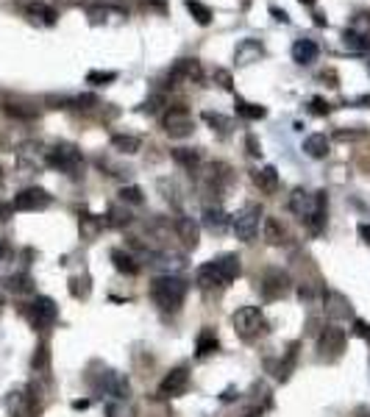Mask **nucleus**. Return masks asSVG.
Masks as SVG:
<instances>
[{"mask_svg": "<svg viewBox=\"0 0 370 417\" xmlns=\"http://www.w3.org/2000/svg\"><path fill=\"white\" fill-rule=\"evenodd\" d=\"M289 212L295 217H301L312 231H320L323 220H326V192L295 189L289 195Z\"/></svg>", "mask_w": 370, "mask_h": 417, "instance_id": "1", "label": "nucleus"}, {"mask_svg": "<svg viewBox=\"0 0 370 417\" xmlns=\"http://www.w3.org/2000/svg\"><path fill=\"white\" fill-rule=\"evenodd\" d=\"M240 256L234 253H226L220 259H212L206 261L203 267H198V287L203 290H212V287H229L234 278L240 275Z\"/></svg>", "mask_w": 370, "mask_h": 417, "instance_id": "2", "label": "nucleus"}, {"mask_svg": "<svg viewBox=\"0 0 370 417\" xmlns=\"http://www.w3.org/2000/svg\"><path fill=\"white\" fill-rule=\"evenodd\" d=\"M151 298H154V303L159 309L176 312L184 303V298H187V284L181 281L178 275H162L151 284Z\"/></svg>", "mask_w": 370, "mask_h": 417, "instance_id": "3", "label": "nucleus"}, {"mask_svg": "<svg viewBox=\"0 0 370 417\" xmlns=\"http://www.w3.org/2000/svg\"><path fill=\"white\" fill-rule=\"evenodd\" d=\"M232 323H234V331L243 339H254V336H259V334L267 331V323H265V314L259 312V306H243V309H237L234 317H232Z\"/></svg>", "mask_w": 370, "mask_h": 417, "instance_id": "4", "label": "nucleus"}, {"mask_svg": "<svg viewBox=\"0 0 370 417\" xmlns=\"http://www.w3.org/2000/svg\"><path fill=\"white\" fill-rule=\"evenodd\" d=\"M342 351H345V331L340 325H326L318 336V354L323 359L334 362V359L342 356Z\"/></svg>", "mask_w": 370, "mask_h": 417, "instance_id": "5", "label": "nucleus"}, {"mask_svg": "<svg viewBox=\"0 0 370 417\" xmlns=\"http://www.w3.org/2000/svg\"><path fill=\"white\" fill-rule=\"evenodd\" d=\"M25 317L31 320V325H34V328H50V325L59 320V306H56L50 298L39 295V298H34V301L28 303Z\"/></svg>", "mask_w": 370, "mask_h": 417, "instance_id": "6", "label": "nucleus"}, {"mask_svg": "<svg viewBox=\"0 0 370 417\" xmlns=\"http://www.w3.org/2000/svg\"><path fill=\"white\" fill-rule=\"evenodd\" d=\"M48 164L53 167V170H61V173H76L79 167H81V151L76 148V145H67V142H61V145H56L50 153H48Z\"/></svg>", "mask_w": 370, "mask_h": 417, "instance_id": "7", "label": "nucleus"}, {"mask_svg": "<svg viewBox=\"0 0 370 417\" xmlns=\"http://www.w3.org/2000/svg\"><path fill=\"white\" fill-rule=\"evenodd\" d=\"M192 128H195V120H192V114L184 106H173L165 114V131H167V136L181 139V136H189Z\"/></svg>", "mask_w": 370, "mask_h": 417, "instance_id": "8", "label": "nucleus"}, {"mask_svg": "<svg viewBox=\"0 0 370 417\" xmlns=\"http://www.w3.org/2000/svg\"><path fill=\"white\" fill-rule=\"evenodd\" d=\"M12 206L17 208V212H42V208L50 206V195L45 189H39V186H28V189H23L14 197Z\"/></svg>", "mask_w": 370, "mask_h": 417, "instance_id": "9", "label": "nucleus"}, {"mask_svg": "<svg viewBox=\"0 0 370 417\" xmlns=\"http://www.w3.org/2000/svg\"><path fill=\"white\" fill-rule=\"evenodd\" d=\"M259 217H262L259 206H245L243 212L234 217V234H237V239L251 242L254 234H256V228H259Z\"/></svg>", "mask_w": 370, "mask_h": 417, "instance_id": "10", "label": "nucleus"}, {"mask_svg": "<svg viewBox=\"0 0 370 417\" xmlns=\"http://www.w3.org/2000/svg\"><path fill=\"white\" fill-rule=\"evenodd\" d=\"M189 389V373H187V367H176V370H170L165 378H162V384H159V398H178V395H184Z\"/></svg>", "mask_w": 370, "mask_h": 417, "instance_id": "11", "label": "nucleus"}, {"mask_svg": "<svg viewBox=\"0 0 370 417\" xmlns=\"http://www.w3.org/2000/svg\"><path fill=\"white\" fill-rule=\"evenodd\" d=\"M259 290H262V295H265L267 301L281 298V295L289 290V275H287V272H281V270H270V272H265Z\"/></svg>", "mask_w": 370, "mask_h": 417, "instance_id": "12", "label": "nucleus"}, {"mask_svg": "<svg viewBox=\"0 0 370 417\" xmlns=\"http://www.w3.org/2000/svg\"><path fill=\"white\" fill-rule=\"evenodd\" d=\"M323 309H326V314L331 317V320H345V317H351V301L342 295V292H334V290H326L323 292Z\"/></svg>", "mask_w": 370, "mask_h": 417, "instance_id": "13", "label": "nucleus"}, {"mask_svg": "<svg viewBox=\"0 0 370 417\" xmlns=\"http://www.w3.org/2000/svg\"><path fill=\"white\" fill-rule=\"evenodd\" d=\"M251 178H254V184H256L265 195H276V192H278V173H276V167L254 170V173H251Z\"/></svg>", "mask_w": 370, "mask_h": 417, "instance_id": "14", "label": "nucleus"}, {"mask_svg": "<svg viewBox=\"0 0 370 417\" xmlns=\"http://www.w3.org/2000/svg\"><path fill=\"white\" fill-rule=\"evenodd\" d=\"M329 136L326 133H312L304 139V153L312 156V159H326L329 156Z\"/></svg>", "mask_w": 370, "mask_h": 417, "instance_id": "15", "label": "nucleus"}, {"mask_svg": "<svg viewBox=\"0 0 370 417\" xmlns=\"http://www.w3.org/2000/svg\"><path fill=\"white\" fill-rule=\"evenodd\" d=\"M318 58V45L312 39H298L292 45V61L298 64H312Z\"/></svg>", "mask_w": 370, "mask_h": 417, "instance_id": "16", "label": "nucleus"}, {"mask_svg": "<svg viewBox=\"0 0 370 417\" xmlns=\"http://www.w3.org/2000/svg\"><path fill=\"white\" fill-rule=\"evenodd\" d=\"M220 348V342H217V334L212 331V328H203L201 334H198V342H195V354L203 359V356H212L214 351Z\"/></svg>", "mask_w": 370, "mask_h": 417, "instance_id": "17", "label": "nucleus"}, {"mask_svg": "<svg viewBox=\"0 0 370 417\" xmlns=\"http://www.w3.org/2000/svg\"><path fill=\"white\" fill-rule=\"evenodd\" d=\"M203 226H206L209 231L220 234V231L229 226V215L223 212V208H206V212H203Z\"/></svg>", "mask_w": 370, "mask_h": 417, "instance_id": "18", "label": "nucleus"}, {"mask_svg": "<svg viewBox=\"0 0 370 417\" xmlns=\"http://www.w3.org/2000/svg\"><path fill=\"white\" fill-rule=\"evenodd\" d=\"M176 231H178V237H181V242H184L187 248H195V245H198V226H195L189 217H178V220H176Z\"/></svg>", "mask_w": 370, "mask_h": 417, "instance_id": "19", "label": "nucleus"}, {"mask_svg": "<svg viewBox=\"0 0 370 417\" xmlns=\"http://www.w3.org/2000/svg\"><path fill=\"white\" fill-rule=\"evenodd\" d=\"M112 261H114V267H117L120 272H125V275H136V272H139L136 259H134L131 253L120 250V248H114V250H112Z\"/></svg>", "mask_w": 370, "mask_h": 417, "instance_id": "20", "label": "nucleus"}, {"mask_svg": "<svg viewBox=\"0 0 370 417\" xmlns=\"http://www.w3.org/2000/svg\"><path fill=\"white\" fill-rule=\"evenodd\" d=\"M112 148L120 151V153H136L142 148V142H139V136H131V133H114Z\"/></svg>", "mask_w": 370, "mask_h": 417, "instance_id": "21", "label": "nucleus"}, {"mask_svg": "<svg viewBox=\"0 0 370 417\" xmlns=\"http://www.w3.org/2000/svg\"><path fill=\"white\" fill-rule=\"evenodd\" d=\"M262 53H265V50H262L259 42L245 39V42H240V47H237V61H240V64H251V61H256Z\"/></svg>", "mask_w": 370, "mask_h": 417, "instance_id": "22", "label": "nucleus"}, {"mask_svg": "<svg viewBox=\"0 0 370 417\" xmlns=\"http://www.w3.org/2000/svg\"><path fill=\"white\" fill-rule=\"evenodd\" d=\"M173 78H201V64L195 58H181L173 67Z\"/></svg>", "mask_w": 370, "mask_h": 417, "instance_id": "23", "label": "nucleus"}, {"mask_svg": "<svg viewBox=\"0 0 370 417\" xmlns=\"http://www.w3.org/2000/svg\"><path fill=\"white\" fill-rule=\"evenodd\" d=\"M234 106H237V114H240V117H245V120H262V117L267 114V109H265V106H259V103H248V100H243V98H237V100H234Z\"/></svg>", "mask_w": 370, "mask_h": 417, "instance_id": "24", "label": "nucleus"}, {"mask_svg": "<svg viewBox=\"0 0 370 417\" xmlns=\"http://www.w3.org/2000/svg\"><path fill=\"white\" fill-rule=\"evenodd\" d=\"M173 162L181 164L184 170H195L198 162H201V156H198V151H192V148H176V151H173Z\"/></svg>", "mask_w": 370, "mask_h": 417, "instance_id": "25", "label": "nucleus"}, {"mask_svg": "<svg viewBox=\"0 0 370 417\" xmlns=\"http://www.w3.org/2000/svg\"><path fill=\"white\" fill-rule=\"evenodd\" d=\"M3 284H6V290L17 292V295H23V292H31V290H34V284H31V275H25V272L9 275V278H6Z\"/></svg>", "mask_w": 370, "mask_h": 417, "instance_id": "26", "label": "nucleus"}, {"mask_svg": "<svg viewBox=\"0 0 370 417\" xmlns=\"http://www.w3.org/2000/svg\"><path fill=\"white\" fill-rule=\"evenodd\" d=\"M28 14L34 17V20H39L42 25H53L56 23V9H50V6H45V3H31L28 6Z\"/></svg>", "mask_w": 370, "mask_h": 417, "instance_id": "27", "label": "nucleus"}, {"mask_svg": "<svg viewBox=\"0 0 370 417\" xmlns=\"http://www.w3.org/2000/svg\"><path fill=\"white\" fill-rule=\"evenodd\" d=\"M187 12L195 17V23H201V25H209L212 23V12H209V6H203L201 0H187Z\"/></svg>", "mask_w": 370, "mask_h": 417, "instance_id": "28", "label": "nucleus"}, {"mask_svg": "<svg viewBox=\"0 0 370 417\" xmlns=\"http://www.w3.org/2000/svg\"><path fill=\"white\" fill-rule=\"evenodd\" d=\"M265 239H267V245H281L284 242V228H281V223L276 217L265 220Z\"/></svg>", "mask_w": 370, "mask_h": 417, "instance_id": "29", "label": "nucleus"}, {"mask_svg": "<svg viewBox=\"0 0 370 417\" xmlns=\"http://www.w3.org/2000/svg\"><path fill=\"white\" fill-rule=\"evenodd\" d=\"M203 120L212 125V131H220V133H229L232 131V120L217 114V111H203Z\"/></svg>", "mask_w": 370, "mask_h": 417, "instance_id": "30", "label": "nucleus"}, {"mask_svg": "<svg viewBox=\"0 0 370 417\" xmlns=\"http://www.w3.org/2000/svg\"><path fill=\"white\" fill-rule=\"evenodd\" d=\"M345 47H351V50H356V53H362V50H367L370 47V39L364 36V34H356V31H345Z\"/></svg>", "mask_w": 370, "mask_h": 417, "instance_id": "31", "label": "nucleus"}, {"mask_svg": "<svg viewBox=\"0 0 370 417\" xmlns=\"http://www.w3.org/2000/svg\"><path fill=\"white\" fill-rule=\"evenodd\" d=\"M6 114L9 117H17V120H34L37 117V109H28L23 103H6Z\"/></svg>", "mask_w": 370, "mask_h": 417, "instance_id": "32", "label": "nucleus"}, {"mask_svg": "<svg viewBox=\"0 0 370 417\" xmlns=\"http://www.w3.org/2000/svg\"><path fill=\"white\" fill-rule=\"evenodd\" d=\"M70 292H72V298H87L90 295V278L84 275V278H70Z\"/></svg>", "mask_w": 370, "mask_h": 417, "instance_id": "33", "label": "nucleus"}, {"mask_svg": "<svg viewBox=\"0 0 370 417\" xmlns=\"http://www.w3.org/2000/svg\"><path fill=\"white\" fill-rule=\"evenodd\" d=\"M106 417H134V409L125 400H112L106 406Z\"/></svg>", "mask_w": 370, "mask_h": 417, "instance_id": "34", "label": "nucleus"}, {"mask_svg": "<svg viewBox=\"0 0 370 417\" xmlns=\"http://www.w3.org/2000/svg\"><path fill=\"white\" fill-rule=\"evenodd\" d=\"M114 78H117V73H112V70H106V73H101V70H92V73L87 76V81L95 84V87H106V84H112Z\"/></svg>", "mask_w": 370, "mask_h": 417, "instance_id": "35", "label": "nucleus"}, {"mask_svg": "<svg viewBox=\"0 0 370 417\" xmlns=\"http://www.w3.org/2000/svg\"><path fill=\"white\" fill-rule=\"evenodd\" d=\"M120 200L139 206V203H142V189H139V186H123V189H120Z\"/></svg>", "mask_w": 370, "mask_h": 417, "instance_id": "36", "label": "nucleus"}, {"mask_svg": "<svg viewBox=\"0 0 370 417\" xmlns=\"http://www.w3.org/2000/svg\"><path fill=\"white\" fill-rule=\"evenodd\" d=\"M45 365H48V348L39 345L37 354H34V367H45Z\"/></svg>", "mask_w": 370, "mask_h": 417, "instance_id": "37", "label": "nucleus"}, {"mask_svg": "<svg viewBox=\"0 0 370 417\" xmlns=\"http://www.w3.org/2000/svg\"><path fill=\"white\" fill-rule=\"evenodd\" d=\"M109 217H112V223H114V226H123V223H128V220H131V215H128V212H120V208H112Z\"/></svg>", "mask_w": 370, "mask_h": 417, "instance_id": "38", "label": "nucleus"}, {"mask_svg": "<svg viewBox=\"0 0 370 417\" xmlns=\"http://www.w3.org/2000/svg\"><path fill=\"white\" fill-rule=\"evenodd\" d=\"M214 78L220 81V87H223V89H232V76L226 73V70H217V73H214Z\"/></svg>", "mask_w": 370, "mask_h": 417, "instance_id": "39", "label": "nucleus"}, {"mask_svg": "<svg viewBox=\"0 0 370 417\" xmlns=\"http://www.w3.org/2000/svg\"><path fill=\"white\" fill-rule=\"evenodd\" d=\"M245 145H248V153H251V156H262V145L256 142V136H248Z\"/></svg>", "mask_w": 370, "mask_h": 417, "instance_id": "40", "label": "nucleus"}, {"mask_svg": "<svg viewBox=\"0 0 370 417\" xmlns=\"http://www.w3.org/2000/svg\"><path fill=\"white\" fill-rule=\"evenodd\" d=\"M312 111L315 114H329V103L323 98H312Z\"/></svg>", "mask_w": 370, "mask_h": 417, "instance_id": "41", "label": "nucleus"}, {"mask_svg": "<svg viewBox=\"0 0 370 417\" xmlns=\"http://www.w3.org/2000/svg\"><path fill=\"white\" fill-rule=\"evenodd\" d=\"M159 103H162V98H151V100H145L139 109H142V111H156V109H159Z\"/></svg>", "mask_w": 370, "mask_h": 417, "instance_id": "42", "label": "nucleus"}, {"mask_svg": "<svg viewBox=\"0 0 370 417\" xmlns=\"http://www.w3.org/2000/svg\"><path fill=\"white\" fill-rule=\"evenodd\" d=\"M353 328H356V334H359V336H370V325H367L364 320H356V323H353Z\"/></svg>", "mask_w": 370, "mask_h": 417, "instance_id": "43", "label": "nucleus"}, {"mask_svg": "<svg viewBox=\"0 0 370 417\" xmlns=\"http://www.w3.org/2000/svg\"><path fill=\"white\" fill-rule=\"evenodd\" d=\"M270 14H273L278 23H289V17H287V12H284V9H276V6H273V9H270Z\"/></svg>", "mask_w": 370, "mask_h": 417, "instance_id": "44", "label": "nucleus"}, {"mask_svg": "<svg viewBox=\"0 0 370 417\" xmlns=\"http://www.w3.org/2000/svg\"><path fill=\"white\" fill-rule=\"evenodd\" d=\"M362 131H337V139H359Z\"/></svg>", "mask_w": 370, "mask_h": 417, "instance_id": "45", "label": "nucleus"}, {"mask_svg": "<svg viewBox=\"0 0 370 417\" xmlns=\"http://www.w3.org/2000/svg\"><path fill=\"white\" fill-rule=\"evenodd\" d=\"M359 237L370 245V223H362V226H359Z\"/></svg>", "mask_w": 370, "mask_h": 417, "instance_id": "46", "label": "nucleus"}, {"mask_svg": "<svg viewBox=\"0 0 370 417\" xmlns=\"http://www.w3.org/2000/svg\"><path fill=\"white\" fill-rule=\"evenodd\" d=\"M90 406V400L84 398V400H72V409H87Z\"/></svg>", "mask_w": 370, "mask_h": 417, "instance_id": "47", "label": "nucleus"}, {"mask_svg": "<svg viewBox=\"0 0 370 417\" xmlns=\"http://www.w3.org/2000/svg\"><path fill=\"white\" fill-rule=\"evenodd\" d=\"M3 253H6V242L0 239V259H3Z\"/></svg>", "mask_w": 370, "mask_h": 417, "instance_id": "48", "label": "nucleus"}, {"mask_svg": "<svg viewBox=\"0 0 370 417\" xmlns=\"http://www.w3.org/2000/svg\"><path fill=\"white\" fill-rule=\"evenodd\" d=\"M301 3H304V6H312V3H315V0H301Z\"/></svg>", "mask_w": 370, "mask_h": 417, "instance_id": "49", "label": "nucleus"}, {"mask_svg": "<svg viewBox=\"0 0 370 417\" xmlns=\"http://www.w3.org/2000/svg\"><path fill=\"white\" fill-rule=\"evenodd\" d=\"M0 145H3V139H0Z\"/></svg>", "mask_w": 370, "mask_h": 417, "instance_id": "50", "label": "nucleus"}]
</instances>
